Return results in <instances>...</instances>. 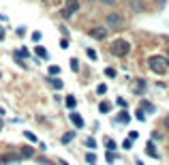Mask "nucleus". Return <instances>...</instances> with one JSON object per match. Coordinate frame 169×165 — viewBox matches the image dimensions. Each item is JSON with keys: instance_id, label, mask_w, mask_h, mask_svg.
<instances>
[{"instance_id": "f257e3e1", "label": "nucleus", "mask_w": 169, "mask_h": 165, "mask_svg": "<svg viewBox=\"0 0 169 165\" xmlns=\"http://www.w3.org/2000/svg\"><path fill=\"white\" fill-rule=\"evenodd\" d=\"M148 67L154 71L156 75H165L169 62H167V58H163V56H150V58H148Z\"/></svg>"}, {"instance_id": "f03ea898", "label": "nucleus", "mask_w": 169, "mask_h": 165, "mask_svg": "<svg viewBox=\"0 0 169 165\" xmlns=\"http://www.w3.org/2000/svg\"><path fill=\"white\" fill-rule=\"evenodd\" d=\"M129 52H131V43L124 39H116L111 43V54H116V56H126Z\"/></svg>"}, {"instance_id": "7ed1b4c3", "label": "nucleus", "mask_w": 169, "mask_h": 165, "mask_svg": "<svg viewBox=\"0 0 169 165\" xmlns=\"http://www.w3.org/2000/svg\"><path fill=\"white\" fill-rule=\"evenodd\" d=\"M77 11H79V0H66L64 7H62V17L69 19V17H73Z\"/></svg>"}, {"instance_id": "20e7f679", "label": "nucleus", "mask_w": 169, "mask_h": 165, "mask_svg": "<svg viewBox=\"0 0 169 165\" xmlns=\"http://www.w3.org/2000/svg\"><path fill=\"white\" fill-rule=\"evenodd\" d=\"M105 19H107V26H109V28H118V30H120V28H124V17H122L120 13H109Z\"/></svg>"}, {"instance_id": "39448f33", "label": "nucleus", "mask_w": 169, "mask_h": 165, "mask_svg": "<svg viewBox=\"0 0 169 165\" xmlns=\"http://www.w3.org/2000/svg\"><path fill=\"white\" fill-rule=\"evenodd\" d=\"M90 36H92V39H98V41H103V39L107 36V30H105L103 26H97V28L90 30Z\"/></svg>"}, {"instance_id": "423d86ee", "label": "nucleus", "mask_w": 169, "mask_h": 165, "mask_svg": "<svg viewBox=\"0 0 169 165\" xmlns=\"http://www.w3.org/2000/svg\"><path fill=\"white\" fill-rule=\"evenodd\" d=\"M71 122L77 127V129H82V127H84V118L79 116V114H75V112L71 114Z\"/></svg>"}, {"instance_id": "0eeeda50", "label": "nucleus", "mask_w": 169, "mask_h": 165, "mask_svg": "<svg viewBox=\"0 0 169 165\" xmlns=\"http://www.w3.org/2000/svg\"><path fill=\"white\" fill-rule=\"evenodd\" d=\"M129 4H131V9H133V11H144L141 0H129Z\"/></svg>"}, {"instance_id": "6e6552de", "label": "nucleus", "mask_w": 169, "mask_h": 165, "mask_svg": "<svg viewBox=\"0 0 169 165\" xmlns=\"http://www.w3.org/2000/svg\"><path fill=\"white\" fill-rule=\"evenodd\" d=\"M145 152L150 154V157H154V159H158V152L154 150V144H150V141L145 144Z\"/></svg>"}, {"instance_id": "1a4fd4ad", "label": "nucleus", "mask_w": 169, "mask_h": 165, "mask_svg": "<svg viewBox=\"0 0 169 165\" xmlns=\"http://www.w3.org/2000/svg\"><path fill=\"white\" fill-rule=\"evenodd\" d=\"M47 82L51 84V88H56V90H60V88H62V82L58 80V77H49Z\"/></svg>"}, {"instance_id": "9d476101", "label": "nucleus", "mask_w": 169, "mask_h": 165, "mask_svg": "<svg viewBox=\"0 0 169 165\" xmlns=\"http://www.w3.org/2000/svg\"><path fill=\"white\" fill-rule=\"evenodd\" d=\"M135 90H137V92H144L145 90V82L144 80H135Z\"/></svg>"}, {"instance_id": "9b49d317", "label": "nucleus", "mask_w": 169, "mask_h": 165, "mask_svg": "<svg viewBox=\"0 0 169 165\" xmlns=\"http://www.w3.org/2000/svg\"><path fill=\"white\" fill-rule=\"evenodd\" d=\"M34 52H36V56H39V58H49V54H47V49H45V47H36Z\"/></svg>"}, {"instance_id": "f8f14e48", "label": "nucleus", "mask_w": 169, "mask_h": 165, "mask_svg": "<svg viewBox=\"0 0 169 165\" xmlns=\"http://www.w3.org/2000/svg\"><path fill=\"white\" fill-rule=\"evenodd\" d=\"M77 105V101H75V96H73V94H69V96H66V107H69V109H73V107Z\"/></svg>"}, {"instance_id": "ddd939ff", "label": "nucleus", "mask_w": 169, "mask_h": 165, "mask_svg": "<svg viewBox=\"0 0 169 165\" xmlns=\"http://www.w3.org/2000/svg\"><path fill=\"white\" fill-rule=\"evenodd\" d=\"M98 109H101V112H103V114H107L109 109H111V105H109L107 101H103V103H101V105H98Z\"/></svg>"}, {"instance_id": "4468645a", "label": "nucleus", "mask_w": 169, "mask_h": 165, "mask_svg": "<svg viewBox=\"0 0 169 165\" xmlns=\"http://www.w3.org/2000/svg\"><path fill=\"white\" fill-rule=\"evenodd\" d=\"M58 73H60V67H56V64H51V67H49V75H51V77H56Z\"/></svg>"}, {"instance_id": "2eb2a0df", "label": "nucleus", "mask_w": 169, "mask_h": 165, "mask_svg": "<svg viewBox=\"0 0 169 165\" xmlns=\"http://www.w3.org/2000/svg\"><path fill=\"white\" fill-rule=\"evenodd\" d=\"M32 154H34L32 148H22V157H32Z\"/></svg>"}, {"instance_id": "dca6fc26", "label": "nucleus", "mask_w": 169, "mask_h": 165, "mask_svg": "<svg viewBox=\"0 0 169 165\" xmlns=\"http://www.w3.org/2000/svg\"><path fill=\"white\" fill-rule=\"evenodd\" d=\"M30 52L26 49V47H22V49H17V58H24V56H28Z\"/></svg>"}, {"instance_id": "f3484780", "label": "nucleus", "mask_w": 169, "mask_h": 165, "mask_svg": "<svg viewBox=\"0 0 169 165\" xmlns=\"http://www.w3.org/2000/svg\"><path fill=\"white\" fill-rule=\"evenodd\" d=\"M97 92H98V94H105V92H107V86H105V84H98Z\"/></svg>"}, {"instance_id": "a211bd4d", "label": "nucleus", "mask_w": 169, "mask_h": 165, "mask_svg": "<svg viewBox=\"0 0 169 165\" xmlns=\"http://www.w3.org/2000/svg\"><path fill=\"white\" fill-rule=\"evenodd\" d=\"M118 120H120V122H129V114H126V112H122L120 116H118Z\"/></svg>"}, {"instance_id": "6ab92c4d", "label": "nucleus", "mask_w": 169, "mask_h": 165, "mask_svg": "<svg viewBox=\"0 0 169 165\" xmlns=\"http://www.w3.org/2000/svg\"><path fill=\"white\" fill-rule=\"evenodd\" d=\"M86 52H88V58L90 60H97V52L94 49H86Z\"/></svg>"}, {"instance_id": "aec40b11", "label": "nucleus", "mask_w": 169, "mask_h": 165, "mask_svg": "<svg viewBox=\"0 0 169 165\" xmlns=\"http://www.w3.org/2000/svg\"><path fill=\"white\" fill-rule=\"evenodd\" d=\"M105 75H107V77H116V71L109 67V69H105Z\"/></svg>"}, {"instance_id": "412c9836", "label": "nucleus", "mask_w": 169, "mask_h": 165, "mask_svg": "<svg viewBox=\"0 0 169 165\" xmlns=\"http://www.w3.org/2000/svg\"><path fill=\"white\" fill-rule=\"evenodd\" d=\"M86 161H88V163H94V161H97V157L90 152V154H86Z\"/></svg>"}, {"instance_id": "4be33fe9", "label": "nucleus", "mask_w": 169, "mask_h": 165, "mask_svg": "<svg viewBox=\"0 0 169 165\" xmlns=\"http://www.w3.org/2000/svg\"><path fill=\"white\" fill-rule=\"evenodd\" d=\"M105 146H107L109 150H114V148H116V144H114V141H111V140H105Z\"/></svg>"}, {"instance_id": "5701e85b", "label": "nucleus", "mask_w": 169, "mask_h": 165, "mask_svg": "<svg viewBox=\"0 0 169 165\" xmlns=\"http://www.w3.org/2000/svg\"><path fill=\"white\" fill-rule=\"evenodd\" d=\"M73 140V133H64L62 135V141H71Z\"/></svg>"}, {"instance_id": "b1692460", "label": "nucleus", "mask_w": 169, "mask_h": 165, "mask_svg": "<svg viewBox=\"0 0 169 165\" xmlns=\"http://www.w3.org/2000/svg\"><path fill=\"white\" fill-rule=\"evenodd\" d=\"M60 47L62 49H66V47H69V39H60Z\"/></svg>"}, {"instance_id": "393cba45", "label": "nucleus", "mask_w": 169, "mask_h": 165, "mask_svg": "<svg viewBox=\"0 0 169 165\" xmlns=\"http://www.w3.org/2000/svg\"><path fill=\"white\" fill-rule=\"evenodd\" d=\"M24 135H26V137H28V140H30V141H36V137H34V135H32V133H30V131H26Z\"/></svg>"}, {"instance_id": "a878e982", "label": "nucleus", "mask_w": 169, "mask_h": 165, "mask_svg": "<svg viewBox=\"0 0 169 165\" xmlns=\"http://www.w3.org/2000/svg\"><path fill=\"white\" fill-rule=\"evenodd\" d=\"M71 67H73V71H77V69H79V62L73 58V60H71Z\"/></svg>"}, {"instance_id": "bb28decb", "label": "nucleus", "mask_w": 169, "mask_h": 165, "mask_svg": "<svg viewBox=\"0 0 169 165\" xmlns=\"http://www.w3.org/2000/svg\"><path fill=\"white\" fill-rule=\"evenodd\" d=\"M32 41L39 43V41H41V32H32Z\"/></svg>"}, {"instance_id": "cd10ccee", "label": "nucleus", "mask_w": 169, "mask_h": 165, "mask_svg": "<svg viewBox=\"0 0 169 165\" xmlns=\"http://www.w3.org/2000/svg\"><path fill=\"white\" fill-rule=\"evenodd\" d=\"M137 135H139L137 131H131V135H129V140H137Z\"/></svg>"}, {"instance_id": "c85d7f7f", "label": "nucleus", "mask_w": 169, "mask_h": 165, "mask_svg": "<svg viewBox=\"0 0 169 165\" xmlns=\"http://www.w3.org/2000/svg\"><path fill=\"white\" fill-rule=\"evenodd\" d=\"M101 2H103V4H114L116 0H101Z\"/></svg>"}, {"instance_id": "c756f323", "label": "nucleus", "mask_w": 169, "mask_h": 165, "mask_svg": "<svg viewBox=\"0 0 169 165\" xmlns=\"http://www.w3.org/2000/svg\"><path fill=\"white\" fill-rule=\"evenodd\" d=\"M2 39H4V30L0 28V41H2Z\"/></svg>"}, {"instance_id": "7c9ffc66", "label": "nucleus", "mask_w": 169, "mask_h": 165, "mask_svg": "<svg viewBox=\"0 0 169 165\" xmlns=\"http://www.w3.org/2000/svg\"><path fill=\"white\" fill-rule=\"evenodd\" d=\"M165 127H167V129H169V116L165 118Z\"/></svg>"}, {"instance_id": "2f4dec72", "label": "nucleus", "mask_w": 169, "mask_h": 165, "mask_svg": "<svg viewBox=\"0 0 169 165\" xmlns=\"http://www.w3.org/2000/svg\"><path fill=\"white\" fill-rule=\"evenodd\" d=\"M0 131H2V120H0Z\"/></svg>"}, {"instance_id": "473e14b6", "label": "nucleus", "mask_w": 169, "mask_h": 165, "mask_svg": "<svg viewBox=\"0 0 169 165\" xmlns=\"http://www.w3.org/2000/svg\"><path fill=\"white\" fill-rule=\"evenodd\" d=\"M45 2H47V0H45Z\"/></svg>"}]
</instances>
